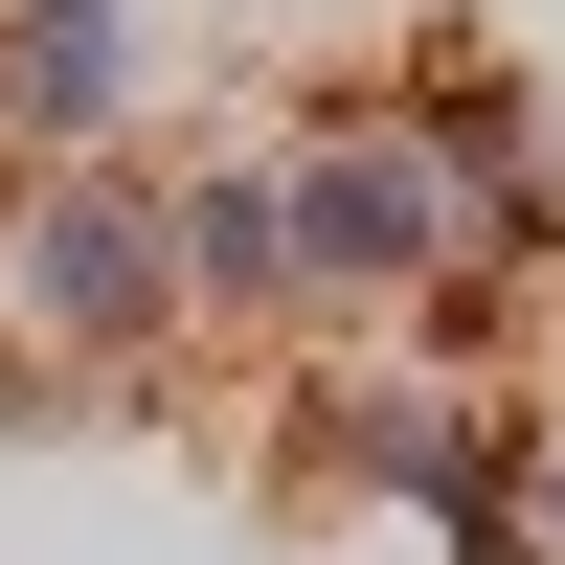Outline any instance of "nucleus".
<instances>
[{
    "label": "nucleus",
    "mask_w": 565,
    "mask_h": 565,
    "mask_svg": "<svg viewBox=\"0 0 565 565\" xmlns=\"http://www.w3.org/2000/svg\"><path fill=\"white\" fill-rule=\"evenodd\" d=\"M136 362H181L159 159H68V181H0V385H136Z\"/></svg>",
    "instance_id": "f257e3e1"
},
{
    "label": "nucleus",
    "mask_w": 565,
    "mask_h": 565,
    "mask_svg": "<svg viewBox=\"0 0 565 565\" xmlns=\"http://www.w3.org/2000/svg\"><path fill=\"white\" fill-rule=\"evenodd\" d=\"M271 204H295V340H407L476 271V226H452L407 114H295L271 136Z\"/></svg>",
    "instance_id": "f03ea898"
},
{
    "label": "nucleus",
    "mask_w": 565,
    "mask_h": 565,
    "mask_svg": "<svg viewBox=\"0 0 565 565\" xmlns=\"http://www.w3.org/2000/svg\"><path fill=\"white\" fill-rule=\"evenodd\" d=\"M295 452L340 498H385V521H430L452 565H521V430H498L476 385H430V362H340V385L295 407Z\"/></svg>",
    "instance_id": "7ed1b4c3"
},
{
    "label": "nucleus",
    "mask_w": 565,
    "mask_h": 565,
    "mask_svg": "<svg viewBox=\"0 0 565 565\" xmlns=\"http://www.w3.org/2000/svg\"><path fill=\"white\" fill-rule=\"evenodd\" d=\"M136 45L159 0H0V181H68V159H136Z\"/></svg>",
    "instance_id": "20e7f679"
},
{
    "label": "nucleus",
    "mask_w": 565,
    "mask_h": 565,
    "mask_svg": "<svg viewBox=\"0 0 565 565\" xmlns=\"http://www.w3.org/2000/svg\"><path fill=\"white\" fill-rule=\"evenodd\" d=\"M159 271H181V340H295V204H271V136L159 159Z\"/></svg>",
    "instance_id": "39448f33"
}]
</instances>
